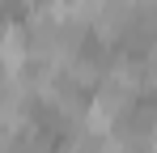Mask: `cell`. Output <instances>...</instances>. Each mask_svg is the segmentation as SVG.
<instances>
[{
  "instance_id": "cell-1",
  "label": "cell",
  "mask_w": 157,
  "mask_h": 153,
  "mask_svg": "<svg viewBox=\"0 0 157 153\" xmlns=\"http://www.w3.org/2000/svg\"><path fill=\"white\" fill-rule=\"evenodd\" d=\"M140 85H144V76L136 73L128 60H110L106 64V76L98 81V89H94V102L102 111H110L115 119H123L132 106H136V98H140Z\"/></svg>"
},
{
  "instance_id": "cell-2",
  "label": "cell",
  "mask_w": 157,
  "mask_h": 153,
  "mask_svg": "<svg viewBox=\"0 0 157 153\" xmlns=\"http://www.w3.org/2000/svg\"><path fill=\"white\" fill-rule=\"evenodd\" d=\"M4 153H55V136L47 128L26 124L17 136H4Z\"/></svg>"
}]
</instances>
